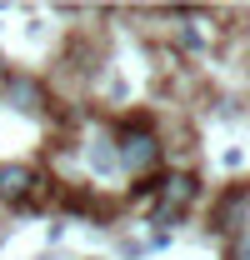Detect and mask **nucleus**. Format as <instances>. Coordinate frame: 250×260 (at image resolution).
Masks as SVG:
<instances>
[{"label": "nucleus", "mask_w": 250, "mask_h": 260, "mask_svg": "<svg viewBox=\"0 0 250 260\" xmlns=\"http://www.w3.org/2000/svg\"><path fill=\"white\" fill-rule=\"evenodd\" d=\"M115 145H120V150H115V160H120L125 170H130V175H145V170H150V165L160 160V140H155V130L145 125V120L125 125Z\"/></svg>", "instance_id": "f257e3e1"}, {"label": "nucleus", "mask_w": 250, "mask_h": 260, "mask_svg": "<svg viewBox=\"0 0 250 260\" xmlns=\"http://www.w3.org/2000/svg\"><path fill=\"white\" fill-rule=\"evenodd\" d=\"M40 170L35 165H20V160H5L0 165V200L5 205H15V210H30L35 195H40Z\"/></svg>", "instance_id": "f03ea898"}, {"label": "nucleus", "mask_w": 250, "mask_h": 260, "mask_svg": "<svg viewBox=\"0 0 250 260\" xmlns=\"http://www.w3.org/2000/svg\"><path fill=\"white\" fill-rule=\"evenodd\" d=\"M190 200H195V180L190 175H165V180H155V210H150V220L170 225Z\"/></svg>", "instance_id": "7ed1b4c3"}, {"label": "nucleus", "mask_w": 250, "mask_h": 260, "mask_svg": "<svg viewBox=\"0 0 250 260\" xmlns=\"http://www.w3.org/2000/svg\"><path fill=\"white\" fill-rule=\"evenodd\" d=\"M90 165L95 170H100V175H110V170H115V145H110V140H90Z\"/></svg>", "instance_id": "20e7f679"}, {"label": "nucleus", "mask_w": 250, "mask_h": 260, "mask_svg": "<svg viewBox=\"0 0 250 260\" xmlns=\"http://www.w3.org/2000/svg\"><path fill=\"white\" fill-rule=\"evenodd\" d=\"M180 40H185L190 50H205V35L195 30V25H180Z\"/></svg>", "instance_id": "39448f33"}]
</instances>
